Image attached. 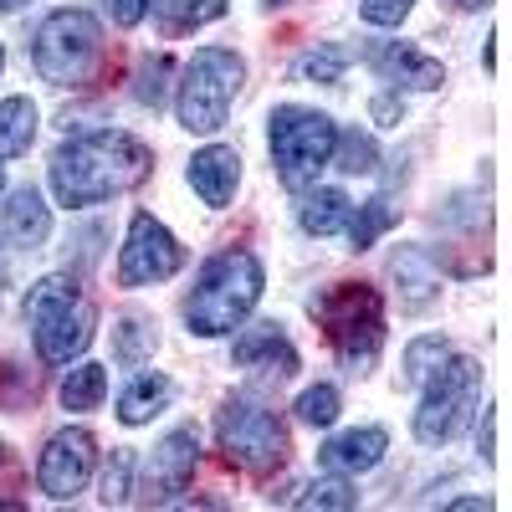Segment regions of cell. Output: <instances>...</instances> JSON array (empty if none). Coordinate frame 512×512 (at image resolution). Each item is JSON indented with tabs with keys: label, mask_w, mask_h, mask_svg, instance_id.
<instances>
[{
	"label": "cell",
	"mask_w": 512,
	"mask_h": 512,
	"mask_svg": "<svg viewBox=\"0 0 512 512\" xmlns=\"http://www.w3.org/2000/svg\"><path fill=\"white\" fill-rule=\"evenodd\" d=\"M446 354H451V344H446L441 333H425V338H415V344L405 349V384H420V379L431 374Z\"/></svg>",
	"instance_id": "29"
},
{
	"label": "cell",
	"mask_w": 512,
	"mask_h": 512,
	"mask_svg": "<svg viewBox=\"0 0 512 512\" xmlns=\"http://www.w3.org/2000/svg\"><path fill=\"white\" fill-rule=\"evenodd\" d=\"M415 11V0H359V16L369 26H400Z\"/></svg>",
	"instance_id": "33"
},
{
	"label": "cell",
	"mask_w": 512,
	"mask_h": 512,
	"mask_svg": "<svg viewBox=\"0 0 512 512\" xmlns=\"http://www.w3.org/2000/svg\"><path fill=\"white\" fill-rule=\"evenodd\" d=\"M349 62H354V47H338V41H328V47H313V52L297 57V62H292V77H297V82H323V88H333V82H344Z\"/></svg>",
	"instance_id": "26"
},
{
	"label": "cell",
	"mask_w": 512,
	"mask_h": 512,
	"mask_svg": "<svg viewBox=\"0 0 512 512\" xmlns=\"http://www.w3.org/2000/svg\"><path fill=\"white\" fill-rule=\"evenodd\" d=\"M267 144H272V164H277V180L287 190H313L318 175L333 164V144H338V123L318 108H297L282 103L272 108V128H267Z\"/></svg>",
	"instance_id": "6"
},
{
	"label": "cell",
	"mask_w": 512,
	"mask_h": 512,
	"mask_svg": "<svg viewBox=\"0 0 512 512\" xmlns=\"http://www.w3.org/2000/svg\"><path fill=\"white\" fill-rule=\"evenodd\" d=\"M390 451V431L384 425H354V431H338L333 441L318 446V466L323 472H344V477H359V472H374Z\"/></svg>",
	"instance_id": "15"
},
{
	"label": "cell",
	"mask_w": 512,
	"mask_h": 512,
	"mask_svg": "<svg viewBox=\"0 0 512 512\" xmlns=\"http://www.w3.org/2000/svg\"><path fill=\"white\" fill-rule=\"evenodd\" d=\"M0 195H6V175H0Z\"/></svg>",
	"instance_id": "42"
},
{
	"label": "cell",
	"mask_w": 512,
	"mask_h": 512,
	"mask_svg": "<svg viewBox=\"0 0 512 512\" xmlns=\"http://www.w3.org/2000/svg\"><path fill=\"white\" fill-rule=\"evenodd\" d=\"M395 282H400V303L405 308H425V303H431V297L441 292V272L431 267V256H425V251H400L395 256Z\"/></svg>",
	"instance_id": "23"
},
{
	"label": "cell",
	"mask_w": 512,
	"mask_h": 512,
	"mask_svg": "<svg viewBox=\"0 0 512 512\" xmlns=\"http://www.w3.org/2000/svg\"><path fill=\"white\" fill-rule=\"evenodd\" d=\"M216 446L246 477H272V472H282L287 456H292V436H287L282 415L267 410V405H256V400H246V395L221 405V415H216Z\"/></svg>",
	"instance_id": "7"
},
{
	"label": "cell",
	"mask_w": 512,
	"mask_h": 512,
	"mask_svg": "<svg viewBox=\"0 0 512 512\" xmlns=\"http://www.w3.org/2000/svg\"><path fill=\"white\" fill-rule=\"evenodd\" d=\"M128 492H134V456H128V451H113L108 472H103V502L118 507V502H128Z\"/></svg>",
	"instance_id": "32"
},
{
	"label": "cell",
	"mask_w": 512,
	"mask_h": 512,
	"mask_svg": "<svg viewBox=\"0 0 512 512\" xmlns=\"http://www.w3.org/2000/svg\"><path fill=\"white\" fill-rule=\"evenodd\" d=\"M169 395H175V384H169L164 374H134L123 384V395H118V420L123 425H144V420H154L169 405Z\"/></svg>",
	"instance_id": "19"
},
{
	"label": "cell",
	"mask_w": 512,
	"mask_h": 512,
	"mask_svg": "<svg viewBox=\"0 0 512 512\" xmlns=\"http://www.w3.org/2000/svg\"><path fill=\"white\" fill-rule=\"evenodd\" d=\"M333 164L344 169V175H374L379 169V149L369 134H359V128H338V144H333Z\"/></svg>",
	"instance_id": "28"
},
{
	"label": "cell",
	"mask_w": 512,
	"mask_h": 512,
	"mask_svg": "<svg viewBox=\"0 0 512 512\" xmlns=\"http://www.w3.org/2000/svg\"><path fill=\"white\" fill-rule=\"evenodd\" d=\"M241 88H246V62L231 47H200L185 62L180 88H175L180 128H190V134H221Z\"/></svg>",
	"instance_id": "5"
},
{
	"label": "cell",
	"mask_w": 512,
	"mask_h": 512,
	"mask_svg": "<svg viewBox=\"0 0 512 512\" xmlns=\"http://www.w3.org/2000/svg\"><path fill=\"white\" fill-rule=\"evenodd\" d=\"M190 190L210 205V210H226L236 200V185H241V154L231 144H205L195 159H190Z\"/></svg>",
	"instance_id": "16"
},
{
	"label": "cell",
	"mask_w": 512,
	"mask_h": 512,
	"mask_svg": "<svg viewBox=\"0 0 512 512\" xmlns=\"http://www.w3.org/2000/svg\"><path fill=\"white\" fill-rule=\"evenodd\" d=\"M103 11H108V21L113 26H139L144 16H149V0H103Z\"/></svg>",
	"instance_id": "34"
},
{
	"label": "cell",
	"mask_w": 512,
	"mask_h": 512,
	"mask_svg": "<svg viewBox=\"0 0 512 512\" xmlns=\"http://www.w3.org/2000/svg\"><path fill=\"white\" fill-rule=\"evenodd\" d=\"M149 11H154L164 36H185V31H195L205 21H221L226 0H149Z\"/></svg>",
	"instance_id": "21"
},
{
	"label": "cell",
	"mask_w": 512,
	"mask_h": 512,
	"mask_svg": "<svg viewBox=\"0 0 512 512\" xmlns=\"http://www.w3.org/2000/svg\"><path fill=\"white\" fill-rule=\"evenodd\" d=\"M364 62H369L384 82H395V93H400V88L436 93L441 82H446V67H441L436 57H425L420 47H410V41H374V47L364 52Z\"/></svg>",
	"instance_id": "14"
},
{
	"label": "cell",
	"mask_w": 512,
	"mask_h": 512,
	"mask_svg": "<svg viewBox=\"0 0 512 512\" xmlns=\"http://www.w3.org/2000/svg\"><path fill=\"white\" fill-rule=\"evenodd\" d=\"M292 410H297V420H308V425H318V431H323V425L338 420V390H333V384H308Z\"/></svg>",
	"instance_id": "31"
},
{
	"label": "cell",
	"mask_w": 512,
	"mask_h": 512,
	"mask_svg": "<svg viewBox=\"0 0 512 512\" xmlns=\"http://www.w3.org/2000/svg\"><path fill=\"white\" fill-rule=\"evenodd\" d=\"M477 451L492 461L497 456V410H482V431H477Z\"/></svg>",
	"instance_id": "36"
},
{
	"label": "cell",
	"mask_w": 512,
	"mask_h": 512,
	"mask_svg": "<svg viewBox=\"0 0 512 512\" xmlns=\"http://www.w3.org/2000/svg\"><path fill=\"white\" fill-rule=\"evenodd\" d=\"M0 282H6V267H0Z\"/></svg>",
	"instance_id": "43"
},
{
	"label": "cell",
	"mask_w": 512,
	"mask_h": 512,
	"mask_svg": "<svg viewBox=\"0 0 512 512\" xmlns=\"http://www.w3.org/2000/svg\"><path fill=\"white\" fill-rule=\"evenodd\" d=\"M369 113H374V123H400L405 118V103H400V93H379L369 103Z\"/></svg>",
	"instance_id": "35"
},
{
	"label": "cell",
	"mask_w": 512,
	"mask_h": 512,
	"mask_svg": "<svg viewBox=\"0 0 512 512\" xmlns=\"http://www.w3.org/2000/svg\"><path fill=\"white\" fill-rule=\"evenodd\" d=\"M36 139V103L31 98H0V164L21 159Z\"/></svg>",
	"instance_id": "22"
},
{
	"label": "cell",
	"mask_w": 512,
	"mask_h": 512,
	"mask_svg": "<svg viewBox=\"0 0 512 512\" xmlns=\"http://www.w3.org/2000/svg\"><path fill=\"white\" fill-rule=\"evenodd\" d=\"M154 349H159V328H154V318H144V313H123V318L113 323V359H118L123 369H139L144 359H154Z\"/></svg>",
	"instance_id": "20"
},
{
	"label": "cell",
	"mask_w": 512,
	"mask_h": 512,
	"mask_svg": "<svg viewBox=\"0 0 512 512\" xmlns=\"http://www.w3.org/2000/svg\"><path fill=\"white\" fill-rule=\"evenodd\" d=\"M93 466H98V441L93 431H82V425H67L47 441L36 461V487L47 492L52 502H72L82 487L93 482Z\"/></svg>",
	"instance_id": "11"
},
{
	"label": "cell",
	"mask_w": 512,
	"mask_h": 512,
	"mask_svg": "<svg viewBox=\"0 0 512 512\" xmlns=\"http://www.w3.org/2000/svg\"><path fill=\"white\" fill-rule=\"evenodd\" d=\"M262 287H267V272H262V262H256V251H246V246L216 251L200 267V277L185 297V328L195 338L236 333L251 318V308L262 303Z\"/></svg>",
	"instance_id": "2"
},
{
	"label": "cell",
	"mask_w": 512,
	"mask_h": 512,
	"mask_svg": "<svg viewBox=\"0 0 512 512\" xmlns=\"http://www.w3.org/2000/svg\"><path fill=\"white\" fill-rule=\"evenodd\" d=\"M52 195L67 210L103 205L113 195L139 190L154 175V149L123 128H88L52 154Z\"/></svg>",
	"instance_id": "1"
},
{
	"label": "cell",
	"mask_w": 512,
	"mask_h": 512,
	"mask_svg": "<svg viewBox=\"0 0 512 512\" xmlns=\"http://www.w3.org/2000/svg\"><path fill=\"white\" fill-rule=\"evenodd\" d=\"M313 318L323 323L328 344L349 374H369L384 349V297L369 282H333L313 297Z\"/></svg>",
	"instance_id": "3"
},
{
	"label": "cell",
	"mask_w": 512,
	"mask_h": 512,
	"mask_svg": "<svg viewBox=\"0 0 512 512\" xmlns=\"http://www.w3.org/2000/svg\"><path fill=\"white\" fill-rule=\"evenodd\" d=\"M482 400V364L466 354H446L431 374L420 379V405H415V441L420 446H446L466 415Z\"/></svg>",
	"instance_id": "9"
},
{
	"label": "cell",
	"mask_w": 512,
	"mask_h": 512,
	"mask_svg": "<svg viewBox=\"0 0 512 512\" xmlns=\"http://www.w3.org/2000/svg\"><path fill=\"white\" fill-rule=\"evenodd\" d=\"M349 210H354V200H349L344 190H338V185H313V190H303L297 221H303V231H308V236H333V231H344Z\"/></svg>",
	"instance_id": "18"
},
{
	"label": "cell",
	"mask_w": 512,
	"mask_h": 512,
	"mask_svg": "<svg viewBox=\"0 0 512 512\" xmlns=\"http://www.w3.org/2000/svg\"><path fill=\"white\" fill-rule=\"evenodd\" d=\"M103 395H108V369H103V364H77V369H67V374H62V390H57L62 410H98Z\"/></svg>",
	"instance_id": "25"
},
{
	"label": "cell",
	"mask_w": 512,
	"mask_h": 512,
	"mask_svg": "<svg viewBox=\"0 0 512 512\" xmlns=\"http://www.w3.org/2000/svg\"><path fill=\"white\" fill-rule=\"evenodd\" d=\"M185 267V246L175 241L164 221H154L149 210H134L118 251V287H149V282H169Z\"/></svg>",
	"instance_id": "10"
},
{
	"label": "cell",
	"mask_w": 512,
	"mask_h": 512,
	"mask_svg": "<svg viewBox=\"0 0 512 512\" xmlns=\"http://www.w3.org/2000/svg\"><path fill=\"white\" fill-rule=\"evenodd\" d=\"M292 502L297 507H323V512H349V507H359V492H354V482L344 472H328V477L308 482Z\"/></svg>",
	"instance_id": "27"
},
{
	"label": "cell",
	"mask_w": 512,
	"mask_h": 512,
	"mask_svg": "<svg viewBox=\"0 0 512 512\" xmlns=\"http://www.w3.org/2000/svg\"><path fill=\"white\" fill-rule=\"evenodd\" d=\"M195 466H200V431L195 425H175L144 461V502L149 507H164L175 502L190 482H195Z\"/></svg>",
	"instance_id": "12"
},
{
	"label": "cell",
	"mask_w": 512,
	"mask_h": 512,
	"mask_svg": "<svg viewBox=\"0 0 512 512\" xmlns=\"http://www.w3.org/2000/svg\"><path fill=\"white\" fill-rule=\"evenodd\" d=\"M262 6H282V0H262Z\"/></svg>",
	"instance_id": "40"
},
{
	"label": "cell",
	"mask_w": 512,
	"mask_h": 512,
	"mask_svg": "<svg viewBox=\"0 0 512 512\" xmlns=\"http://www.w3.org/2000/svg\"><path fill=\"white\" fill-rule=\"evenodd\" d=\"M395 221H400V205H395L390 195L364 200L359 210H349V221H344V226H349V246H354V251H369V246H374L384 231H390Z\"/></svg>",
	"instance_id": "24"
},
{
	"label": "cell",
	"mask_w": 512,
	"mask_h": 512,
	"mask_svg": "<svg viewBox=\"0 0 512 512\" xmlns=\"http://www.w3.org/2000/svg\"><path fill=\"white\" fill-rule=\"evenodd\" d=\"M0 67H6V47H0Z\"/></svg>",
	"instance_id": "41"
},
{
	"label": "cell",
	"mask_w": 512,
	"mask_h": 512,
	"mask_svg": "<svg viewBox=\"0 0 512 512\" xmlns=\"http://www.w3.org/2000/svg\"><path fill=\"white\" fill-rule=\"evenodd\" d=\"M451 6H456V11H487L492 0H451Z\"/></svg>",
	"instance_id": "38"
},
{
	"label": "cell",
	"mask_w": 512,
	"mask_h": 512,
	"mask_svg": "<svg viewBox=\"0 0 512 512\" xmlns=\"http://www.w3.org/2000/svg\"><path fill=\"white\" fill-rule=\"evenodd\" d=\"M169 57H144L139 62V72H134V98L144 103V108H159L164 103V93H169Z\"/></svg>",
	"instance_id": "30"
},
{
	"label": "cell",
	"mask_w": 512,
	"mask_h": 512,
	"mask_svg": "<svg viewBox=\"0 0 512 512\" xmlns=\"http://www.w3.org/2000/svg\"><path fill=\"white\" fill-rule=\"evenodd\" d=\"M98 57H103V26L93 11L62 6L31 36V62H36L41 82H52V88H82L93 77Z\"/></svg>",
	"instance_id": "8"
},
{
	"label": "cell",
	"mask_w": 512,
	"mask_h": 512,
	"mask_svg": "<svg viewBox=\"0 0 512 512\" xmlns=\"http://www.w3.org/2000/svg\"><path fill=\"white\" fill-rule=\"evenodd\" d=\"M451 512H487L492 507V497H456V502H446Z\"/></svg>",
	"instance_id": "37"
},
{
	"label": "cell",
	"mask_w": 512,
	"mask_h": 512,
	"mask_svg": "<svg viewBox=\"0 0 512 512\" xmlns=\"http://www.w3.org/2000/svg\"><path fill=\"white\" fill-rule=\"evenodd\" d=\"M0 226H6V236L21 241V246H41L52 236V210L31 185H21V190L6 195V205H0Z\"/></svg>",
	"instance_id": "17"
},
{
	"label": "cell",
	"mask_w": 512,
	"mask_h": 512,
	"mask_svg": "<svg viewBox=\"0 0 512 512\" xmlns=\"http://www.w3.org/2000/svg\"><path fill=\"white\" fill-rule=\"evenodd\" d=\"M231 364L251 369V374H272V379H292L303 369L297 359V344L282 333V323H251L231 338Z\"/></svg>",
	"instance_id": "13"
},
{
	"label": "cell",
	"mask_w": 512,
	"mask_h": 512,
	"mask_svg": "<svg viewBox=\"0 0 512 512\" xmlns=\"http://www.w3.org/2000/svg\"><path fill=\"white\" fill-rule=\"evenodd\" d=\"M16 6H26V0H0V11H16Z\"/></svg>",
	"instance_id": "39"
},
{
	"label": "cell",
	"mask_w": 512,
	"mask_h": 512,
	"mask_svg": "<svg viewBox=\"0 0 512 512\" xmlns=\"http://www.w3.org/2000/svg\"><path fill=\"white\" fill-rule=\"evenodd\" d=\"M93 323H98V313L88 303V292H82L77 277H67V272L41 277L26 292V328L36 338L41 364H72L93 344Z\"/></svg>",
	"instance_id": "4"
}]
</instances>
